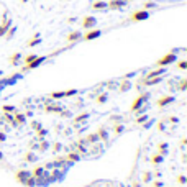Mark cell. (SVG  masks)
<instances>
[{"label": "cell", "mask_w": 187, "mask_h": 187, "mask_svg": "<svg viewBox=\"0 0 187 187\" xmlns=\"http://www.w3.org/2000/svg\"><path fill=\"white\" fill-rule=\"evenodd\" d=\"M97 25V18L95 17H84L82 18V28L84 30H92Z\"/></svg>", "instance_id": "10"}, {"label": "cell", "mask_w": 187, "mask_h": 187, "mask_svg": "<svg viewBox=\"0 0 187 187\" xmlns=\"http://www.w3.org/2000/svg\"><path fill=\"white\" fill-rule=\"evenodd\" d=\"M30 126L33 128L35 131H36V130H40V128H41V123H40V121H31V123H30Z\"/></svg>", "instance_id": "41"}, {"label": "cell", "mask_w": 187, "mask_h": 187, "mask_svg": "<svg viewBox=\"0 0 187 187\" xmlns=\"http://www.w3.org/2000/svg\"><path fill=\"white\" fill-rule=\"evenodd\" d=\"M164 128H166V125H164V121H158V130H159V131H163Z\"/></svg>", "instance_id": "46"}, {"label": "cell", "mask_w": 187, "mask_h": 187, "mask_svg": "<svg viewBox=\"0 0 187 187\" xmlns=\"http://www.w3.org/2000/svg\"><path fill=\"white\" fill-rule=\"evenodd\" d=\"M143 182H151V172H145L143 174Z\"/></svg>", "instance_id": "43"}, {"label": "cell", "mask_w": 187, "mask_h": 187, "mask_svg": "<svg viewBox=\"0 0 187 187\" xmlns=\"http://www.w3.org/2000/svg\"><path fill=\"white\" fill-rule=\"evenodd\" d=\"M185 67H187V61L182 59V61L177 62V69H179V71H185Z\"/></svg>", "instance_id": "40"}, {"label": "cell", "mask_w": 187, "mask_h": 187, "mask_svg": "<svg viewBox=\"0 0 187 187\" xmlns=\"http://www.w3.org/2000/svg\"><path fill=\"white\" fill-rule=\"evenodd\" d=\"M46 133H48V131H46V130H45V128H43V126H41V128H40V130H36V138H38V140H45V136H46Z\"/></svg>", "instance_id": "35"}, {"label": "cell", "mask_w": 187, "mask_h": 187, "mask_svg": "<svg viewBox=\"0 0 187 187\" xmlns=\"http://www.w3.org/2000/svg\"><path fill=\"white\" fill-rule=\"evenodd\" d=\"M62 109H64L62 105L56 104L54 100H49V99L45 102V107H43V110H45L46 113H57V115H59V112H61Z\"/></svg>", "instance_id": "3"}, {"label": "cell", "mask_w": 187, "mask_h": 187, "mask_svg": "<svg viewBox=\"0 0 187 187\" xmlns=\"http://www.w3.org/2000/svg\"><path fill=\"white\" fill-rule=\"evenodd\" d=\"M48 99L49 100H61V99H64V90H54V92H51V94H48Z\"/></svg>", "instance_id": "20"}, {"label": "cell", "mask_w": 187, "mask_h": 187, "mask_svg": "<svg viewBox=\"0 0 187 187\" xmlns=\"http://www.w3.org/2000/svg\"><path fill=\"white\" fill-rule=\"evenodd\" d=\"M2 161H5V156H3V153H2V149H0V163Z\"/></svg>", "instance_id": "50"}, {"label": "cell", "mask_w": 187, "mask_h": 187, "mask_svg": "<svg viewBox=\"0 0 187 187\" xmlns=\"http://www.w3.org/2000/svg\"><path fill=\"white\" fill-rule=\"evenodd\" d=\"M3 141H7V135L5 131H0V143H3Z\"/></svg>", "instance_id": "47"}, {"label": "cell", "mask_w": 187, "mask_h": 187, "mask_svg": "<svg viewBox=\"0 0 187 187\" xmlns=\"http://www.w3.org/2000/svg\"><path fill=\"white\" fill-rule=\"evenodd\" d=\"M95 133L99 135V140L100 141H107V140H109V131H107L105 126H99Z\"/></svg>", "instance_id": "17"}, {"label": "cell", "mask_w": 187, "mask_h": 187, "mask_svg": "<svg viewBox=\"0 0 187 187\" xmlns=\"http://www.w3.org/2000/svg\"><path fill=\"white\" fill-rule=\"evenodd\" d=\"M21 2H28V0H21Z\"/></svg>", "instance_id": "53"}, {"label": "cell", "mask_w": 187, "mask_h": 187, "mask_svg": "<svg viewBox=\"0 0 187 187\" xmlns=\"http://www.w3.org/2000/svg\"><path fill=\"white\" fill-rule=\"evenodd\" d=\"M149 18V12L148 10H138V12H135L133 15H131V21H143V20H148Z\"/></svg>", "instance_id": "11"}, {"label": "cell", "mask_w": 187, "mask_h": 187, "mask_svg": "<svg viewBox=\"0 0 187 187\" xmlns=\"http://www.w3.org/2000/svg\"><path fill=\"white\" fill-rule=\"evenodd\" d=\"M172 102H176V97H174V95H163L161 99H158L156 105L159 107V109H164V107H168V105L172 104Z\"/></svg>", "instance_id": "6"}, {"label": "cell", "mask_w": 187, "mask_h": 187, "mask_svg": "<svg viewBox=\"0 0 187 187\" xmlns=\"http://www.w3.org/2000/svg\"><path fill=\"white\" fill-rule=\"evenodd\" d=\"M82 38V31H72V33H69L67 35V41L69 43H76Z\"/></svg>", "instance_id": "22"}, {"label": "cell", "mask_w": 187, "mask_h": 187, "mask_svg": "<svg viewBox=\"0 0 187 187\" xmlns=\"http://www.w3.org/2000/svg\"><path fill=\"white\" fill-rule=\"evenodd\" d=\"M168 153H169V149H168V143H159V145H158V154H161V156L166 158Z\"/></svg>", "instance_id": "24"}, {"label": "cell", "mask_w": 187, "mask_h": 187, "mask_svg": "<svg viewBox=\"0 0 187 187\" xmlns=\"http://www.w3.org/2000/svg\"><path fill=\"white\" fill-rule=\"evenodd\" d=\"M109 121H112V123H121V115H110L109 117Z\"/></svg>", "instance_id": "33"}, {"label": "cell", "mask_w": 187, "mask_h": 187, "mask_svg": "<svg viewBox=\"0 0 187 187\" xmlns=\"http://www.w3.org/2000/svg\"><path fill=\"white\" fill-rule=\"evenodd\" d=\"M107 100H109V92H102V94H97L95 95V104L97 105H104Z\"/></svg>", "instance_id": "19"}, {"label": "cell", "mask_w": 187, "mask_h": 187, "mask_svg": "<svg viewBox=\"0 0 187 187\" xmlns=\"http://www.w3.org/2000/svg\"><path fill=\"white\" fill-rule=\"evenodd\" d=\"M84 140L87 141V145H89V146H92V145H95V143H99V141H100V140H99V135H97L95 131H94V133H89Z\"/></svg>", "instance_id": "18"}, {"label": "cell", "mask_w": 187, "mask_h": 187, "mask_svg": "<svg viewBox=\"0 0 187 187\" xmlns=\"http://www.w3.org/2000/svg\"><path fill=\"white\" fill-rule=\"evenodd\" d=\"M164 161V156H161V154H153V156H151V163H153V164H161Z\"/></svg>", "instance_id": "29"}, {"label": "cell", "mask_w": 187, "mask_h": 187, "mask_svg": "<svg viewBox=\"0 0 187 187\" xmlns=\"http://www.w3.org/2000/svg\"><path fill=\"white\" fill-rule=\"evenodd\" d=\"M151 125H153V120H149L148 123H143V128H149Z\"/></svg>", "instance_id": "49"}, {"label": "cell", "mask_w": 187, "mask_h": 187, "mask_svg": "<svg viewBox=\"0 0 187 187\" xmlns=\"http://www.w3.org/2000/svg\"><path fill=\"white\" fill-rule=\"evenodd\" d=\"M30 176H31V171H28V169H18L15 172V179H17V182H20V184H23Z\"/></svg>", "instance_id": "7"}, {"label": "cell", "mask_w": 187, "mask_h": 187, "mask_svg": "<svg viewBox=\"0 0 187 187\" xmlns=\"http://www.w3.org/2000/svg\"><path fill=\"white\" fill-rule=\"evenodd\" d=\"M64 158H66L67 163H79V161H81V154L76 153V151H69Z\"/></svg>", "instance_id": "16"}, {"label": "cell", "mask_w": 187, "mask_h": 187, "mask_svg": "<svg viewBox=\"0 0 187 187\" xmlns=\"http://www.w3.org/2000/svg\"><path fill=\"white\" fill-rule=\"evenodd\" d=\"M2 76H3V71H2V69H0V77H2Z\"/></svg>", "instance_id": "52"}, {"label": "cell", "mask_w": 187, "mask_h": 187, "mask_svg": "<svg viewBox=\"0 0 187 187\" xmlns=\"http://www.w3.org/2000/svg\"><path fill=\"white\" fill-rule=\"evenodd\" d=\"M145 121H148V113H141L138 118H136V121L135 123H138V125H143Z\"/></svg>", "instance_id": "32"}, {"label": "cell", "mask_w": 187, "mask_h": 187, "mask_svg": "<svg viewBox=\"0 0 187 187\" xmlns=\"http://www.w3.org/2000/svg\"><path fill=\"white\" fill-rule=\"evenodd\" d=\"M20 62H21V54L20 53H13L10 56V64H12V66H18Z\"/></svg>", "instance_id": "25"}, {"label": "cell", "mask_w": 187, "mask_h": 187, "mask_svg": "<svg viewBox=\"0 0 187 187\" xmlns=\"http://www.w3.org/2000/svg\"><path fill=\"white\" fill-rule=\"evenodd\" d=\"M48 59V56H38L35 61H31L30 64H26V66H23V69H21V72H28V71H31V69H36L40 67L43 62H45Z\"/></svg>", "instance_id": "4"}, {"label": "cell", "mask_w": 187, "mask_h": 187, "mask_svg": "<svg viewBox=\"0 0 187 187\" xmlns=\"http://www.w3.org/2000/svg\"><path fill=\"white\" fill-rule=\"evenodd\" d=\"M92 8H94V10H105V8H107V2H104V0L94 2V3H92Z\"/></svg>", "instance_id": "28"}, {"label": "cell", "mask_w": 187, "mask_h": 187, "mask_svg": "<svg viewBox=\"0 0 187 187\" xmlns=\"http://www.w3.org/2000/svg\"><path fill=\"white\" fill-rule=\"evenodd\" d=\"M3 89H5V87H3V85H2V84H0V95H2V92H3Z\"/></svg>", "instance_id": "51"}, {"label": "cell", "mask_w": 187, "mask_h": 187, "mask_svg": "<svg viewBox=\"0 0 187 187\" xmlns=\"http://www.w3.org/2000/svg\"><path fill=\"white\" fill-rule=\"evenodd\" d=\"M23 161L25 163H35V161H38V156L33 153V151H28V153H25L23 156Z\"/></svg>", "instance_id": "23"}, {"label": "cell", "mask_w": 187, "mask_h": 187, "mask_svg": "<svg viewBox=\"0 0 187 187\" xmlns=\"http://www.w3.org/2000/svg\"><path fill=\"white\" fill-rule=\"evenodd\" d=\"M36 57H38V54H28V56H25V57H23V61H25V66H26V64H30L31 61H35Z\"/></svg>", "instance_id": "36"}, {"label": "cell", "mask_w": 187, "mask_h": 187, "mask_svg": "<svg viewBox=\"0 0 187 187\" xmlns=\"http://www.w3.org/2000/svg\"><path fill=\"white\" fill-rule=\"evenodd\" d=\"M153 187H164V184H163L161 181H154V182H153Z\"/></svg>", "instance_id": "48"}, {"label": "cell", "mask_w": 187, "mask_h": 187, "mask_svg": "<svg viewBox=\"0 0 187 187\" xmlns=\"http://www.w3.org/2000/svg\"><path fill=\"white\" fill-rule=\"evenodd\" d=\"M25 123H26V113L17 110L13 113V125L12 126H23Z\"/></svg>", "instance_id": "5"}, {"label": "cell", "mask_w": 187, "mask_h": 187, "mask_svg": "<svg viewBox=\"0 0 187 187\" xmlns=\"http://www.w3.org/2000/svg\"><path fill=\"white\" fill-rule=\"evenodd\" d=\"M166 74V69L164 67H158V69H154V71H149V72L143 77V79H149V77H159V76H164Z\"/></svg>", "instance_id": "15"}, {"label": "cell", "mask_w": 187, "mask_h": 187, "mask_svg": "<svg viewBox=\"0 0 187 187\" xmlns=\"http://www.w3.org/2000/svg\"><path fill=\"white\" fill-rule=\"evenodd\" d=\"M79 94V89H69V90H64V97H74Z\"/></svg>", "instance_id": "34"}, {"label": "cell", "mask_w": 187, "mask_h": 187, "mask_svg": "<svg viewBox=\"0 0 187 187\" xmlns=\"http://www.w3.org/2000/svg\"><path fill=\"white\" fill-rule=\"evenodd\" d=\"M123 131H125L123 123H115V126H113V133L115 135H120V133H123Z\"/></svg>", "instance_id": "30"}, {"label": "cell", "mask_w": 187, "mask_h": 187, "mask_svg": "<svg viewBox=\"0 0 187 187\" xmlns=\"http://www.w3.org/2000/svg\"><path fill=\"white\" fill-rule=\"evenodd\" d=\"M126 7V0H110V2H107V8L110 10H120Z\"/></svg>", "instance_id": "12"}, {"label": "cell", "mask_w": 187, "mask_h": 187, "mask_svg": "<svg viewBox=\"0 0 187 187\" xmlns=\"http://www.w3.org/2000/svg\"><path fill=\"white\" fill-rule=\"evenodd\" d=\"M177 182L181 185H184L185 184V176H177Z\"/></svg>", "instance_id": "45"}, {"label": "cell", "mask_w": 187, "mask_h": 187, "mask_svg": "<svg viewBox=\"0 0 187 187\" xmlns=\"http://www.w3.org/2000/svg\"><path fill=\"white\" fill-rule=\"evenodd\" d=\"M40 43H41V36H40V35L36 33V35H35V38H33V40H30V41L26 43V46H28V48H35V46H38Z\"/></svg>", "instance_id": "26"}, {"label": "cell", "mask_w": 187, "mask_h": 187, "mask_svg": "<svg viewBox=\"0 0 187 187\" xmlns=\"http://www.w3.org/2000/svg\"><path fill=\"white\" fill-rule=\"evenodd\" d=\"M100 36H102V30H89L85 35H82L81 40H84V41H92V40H97V38H100Z\"/></svg>", "instance_id": "9"}, {"label": "cell", "mask_w": 187, "mask_h": 187, "mask_svg": "<svg viewBox=\"0 0 187 187\" xmlns=\"http://www.w3.org/2000/svg\"><path fill=\"white\" fill-rule=\"evenodd\" d=\"M185 89H187V79L184 77V79H181V84H179V90L184 92Z\"/></svg>", "instance_id": "39"}, {"label": "cell", "mask_w": 187, "mask_h": 187, "mask_svg": "<svg viewBox=\"0 0 187 187\" xmlns=\"http://www.w3.org/2000/svg\"><path fill=\"white\" fill-rule=\"evenodd\" d=\"M89 118H90V112H84V113L76 115V117L72 118V123L74 125H81V123H85Z\"/></svg>", "instance_id": "13"}, {"label": "cell", "mask_w": 187, "mask_h": 187, "mask_svg": "<svg viewBox=\"0 0 187 187\" xmlns=\"http://www.w3.org/2000/svg\"><path fill=\"white\" fill-rule=\"evenodd\" d=\"M31 176L36 179V177H41V176H46V169L43 166H36L33 171H31Z\"/></svg>", "instance_id": "21"}, {"label": "cell", "mask_w": 187, "mask_h": 187, "mask_svg": "<svg viewBox=\"0 0 187 187\" xmlns=\"http://www.w3.org/2000/svg\"><path fill=\"white\" fill-rule=\"evenodd\" d=\"M143 7H145V10H148V8H153V7H156V3H154V2H146Z\"/></svg>", "instance_id": "44"}, {"label": "cell", "mask_w": 187, "mask_h": 187, "mask_svg": "<svg viewBox=\"0 0 187 187\" xmlns=\"http://www.w3.org/2000/svg\"><path fill=\"white\" fill-rule=\"evenodd\" d=\"M15 112H17V107L15 105H10V104L2 105V113H15Z\"/></svg>", "instance_id": "27"}, {"label": "cell", "mask_w": 187, "mask_h": 187, "mask_svg": "<svg viewBox=\"0 0 187 187\" xmlns=\"http://www.w3.org/2000/svg\"><path fill=\"white\" fill-rule=\"evenodd\" d=\"M15 31H17V28L15 26H10L8 30H7V33H5V36H7V40H10L13 35H15Z\"/></svg>", "instance_id": "38"}, {"label": "cell", "mask_w": 187, "mask_h": 187, "mask_svg": "<svg viewBox=\"0 0 187 187\" xmlns=\"http://www.w3.org/2000/svg\"><path fill=\"white\" fill-rule=\"evenodd\" d=\"M59 117H61V118H69V117H72V112L67 110L66 107H64V109L59 112Z\"/></svg>", "instance_id": "31"}, {"label": "cell", "mask_w": 187, "mask_h": 187, "mask_svg": "<svg viewBox=\"0 0 187 187\" xmlns=\"http://www.w3.org/2000/svg\"><path fill=\"white\" fill-rule=\"evenodd\" d=\"M48 148H49V143L46 140H43L40 145H38V151H48Z\"/></svg>", "instance_id": "37"}, {"label": "cell", "mask_w": 187, "mask_h": 187, "mask_svg": "<svg viewBox=\"0 0 187 187\" xmlns=\"http://www.w3.org/2000/svg\"><path fill=\"white\" fill-rule=\"evenodd\" d=\"M176 62H177V54H176V51H171L168 54H164L161 59L156 61V67H168L171 64H176Z\"/></svg>", "instance_id": "1"}, {"label": "cell", "mask_w": 187, "mask_h": 187, "mask_svg": "<svg viewBox=\"0 0 187 187\" xmlns=\"http://www.w3.org/2000/svg\"><path fill=\"white\" fill-rule=\"evenodd\" d=\"M21 77H23V72H18V74L10 76L8 79H2V81H0V84H2L3 87H7V85H13V84H17V81H20Z\"/></svg>", "instance_id": "8"}, {"label": "cell", "mask_w": 187, "mask_h": 187, "mask_svg": "<svg viewBox=\"0 0 187 187\" xmlns=\"http://www.w3.org/2000/svg\"><path fill=\"white\" fill-rule=\"evenodd\" d=\"M61 149H62V145H61V143H54V145H53V151H54V153H59Z\"/></svg>", "instance_id": "42"}, {"label": "cell", "mask_w": 187, "mask_h": 187, "mask_svg": "<svg viewBox=\"0 0 187 187\" xmlns=\"http://www.w3.org/2000/svg\"><path fill=\"white\" fill-rule=\"evenodd\" d=\"M131 89H133V82L128 81V79H123V81L118 84V90L120 92H128V90H131Z\"/></svg>", "instance_id": "14"}, {"label": "cell", "mask_w": 187, "mask_h": 187, "mask_svg": "<svg viewBox=\"0 0 187 187\" xmlns=\"http://www.w3.org/2000/svg\"><path fill=\"white\" fill-rule=\"evenodd\" d=\"M148 100H149V92L140 94V95L133 100V104H131V107H130V112H136L138 109H141V107H145V104L148 102Z\"/></svg>", "instance_id": "2"}]
</instances>
